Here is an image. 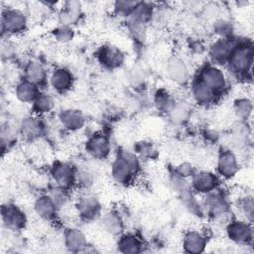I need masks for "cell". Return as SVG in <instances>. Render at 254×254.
Returning <instances> with one entry per match:
<instances>
[{"instance_id": "obj_17", "label": "cell", "mask_w": 254, "mask_h": 254, "mask_svg": "<svg viewBox=\"0 0 254 254\" xmlns=\"http://www.w3.org/2000/svg\"><path fill=\"white\" fill-rule=\"evenodd\" d=\"M20 134L27 141L39 139L45 131V126L38 115H28L20 124Z\"/></svg>"}, {"instance_id": "obj_2", "label": "cell", "mask_w": 254, "mask_h": 254, "mask_svg": "<svg viewBox=\"0 0 254 254\" xmlns=\"http://www.w3.org/2000/svg\"><path fill=\"white\" fill-rule=\"evenodd\" d=\"M203 196L204 198L201 205L203 212L210 216L214 222L225 227L232 219L230 215V204L225 194L220 191L219 189H216Z\"/></svg>"}, {"instance_id": "obj_3", "label": "cell", "mask_w": 254, "mask_h": 254, "mask_svg": "<svg viewBox=\"0 0 254 254\" xmlns=\"http://www.w3.org/2000/svg\"><path fill=\"white\" fill-rule=\"evenodd\" d=\"M253 56L254 51L251 44L243 43L236 45L227 60L230 70L236 74L249 72L253 64Z\"/></svg>"}, {"instance_id": "obj_31", "label": "cell", "mask_w": 254, "mask_h": 254, "mask_svg": "<svg viewBox=\"0 0 254 254\" xmlns=\"http://www.w3.org/2000/svg\"><path fill=\"white\" fill-rule=\"evenodd\" d=\"M235 206L241 218L253 224V220H254L253 196L249 194H244L239 196L235 202Z\"/></svg>"}, {"instance_id": "obj_7", "label": "cell", "mask_w": 254, "mask_h": 254, "mask_svg": "<svg viewBox=\"0 0 254 254\" xmlns=\"http://www.w3.org/2000/svg\"><path fill=\"white\" fill-rule=\"evenodd\" d=\"M2 225L9 231L19 232L25 228L27 217L25 212L14 203H6L1 207Z\"/></svg>"}, {"instance_id": "obj_30", "label": "cell", "mask_w": 254, "mask_h": 254, "mask_svg": "<svg viewBox=\"0 0 254 254\" xmlns=\"http://www.w3.org/2000/svg\"><path fill=\"white\" fill-rule=\"evenodd\" d=\"M191 106L190 102L186 100L176 101L173 108L168 113L171 121L175 124H183L185 123L190 116Z\"/></svg>"}, {"instance_id": "obj_40", "label": "cell", "mask_w": 254, "mask_h": 254, "mask_svg": "<svg viewBox=\"0 0 254 254\" xmlns=\"http://www.w3.org/2000/svg\"><path fill=\"white\" fill-rule=\"evenodd\" d=\"M177 175L185 178V179H190L192 174L195 172V170L193 169L192 165L188 163V162H184V163H181L179 164L176 168H175V171H174Z\"/></svg>"}, {"instance_id": "obj_16", "label": "cell", "mask_w": 254, "mask_h": 254, "mask_svg": "<svg viewBox=\"0 0 254 254\" xmlns=\"http://www.w3.org/2000/svg\"><path fill=\"white\" fill-rule=\"evenodd\" d=\"M59 122L64 129L75 132L84 127L85 117L78 109L66 108L59 113Z\"/></svg>"}, {"instance_id": "obj_14", "label": "cell", "mask_w": 254, "mask_h": 254, "mask_svg": "<svg viewBox=\"0 0 254 254\" xmlns=\"http://www.w3.org/2000/svg\"><path fill=\"white\" fill-rule=\"evenodd\" d=\"M64 244L65 248L74 253L86 251L88 244L86 236L78 227H68L64 233Z\"/></svg>"}, {"instance_id": "obj_20", "label": "cell", "mask_w": 254, "mask_h": 254, "mask_svg": "<svg viewBox=\"0 0 254 254\" xmlns=\"http://www.w3.org/2000/svg\"><path fill=\"white\" fill-rule=\"evenodd\" d=\"M35 213L43 220L52 221L57 217L58 207L49 193L40 194L34 202Z\"/></svg>"}, {"instance_id": "obj_34", "label": "cell", "mask_w": 254, "mask_h": 254, "mask_svg": "<svg viewBox=\"0 0 254 254\" xmlns=\"http://www.w3.org/2000/svg\"><path fill=\"white\" fill-rule=\"evenodd\" d=\"M94 184V174L88 169H76L75 185L83 190H87Z\"/></svg>"}, {"instance_id": "obj_10", "label": "cell", "mask_w": 254, "mask_h": 254, "mask_svg": "<svg viewBox=\"0 0 254 254\" xmlns=\"http://www.w3.org/2000/svg\"><path fill=\"white\" fill-rule=\"evenodd\" d=\"M85 151L93 159L103 160L108 157L111 151L109 138L103 133L96 132L88 137L85 142Z\"/></svg>"}, {"instance_id": "obj_27", "label": "cell", "mask_w": 254, "mask_h": 254, "mask_svg": "<svg viewBox=\"0 0 254 254\" xmlns=\"http://www.w3.org/2000/svg\"><path fill=\"white\" fill-rule=\"evenodd\" d=\"M117 249L124 254H137L142 251L141 240L132 233H122L117 240Z\"/></svg>"}, {"instance_id": "obj_24", "label": "cell", "mask_w": 254, "mask_h": 254, "mask_svg": "<svg viewBox=\"0 0 254 254\" xmlns=\"http://www.w3.org/2000/svg\"><path fill=\"white\" fill-rule=\"evenodd\" d=\"M191 95L197 104L208 105L214 101L216 92L197 77L191 84Z\"/></svg>"}, {"instance_id": "obj_19", "label": "cell", "mask_w": 254, "mask_h": 254, "mask_svg": "<svg viewBox=\"0 0 254 254\" xmlns=\"http://www.w3.org/2000/svg\"><path fill=\"white\" fill-rule=\"evenodd\" d=\"M207 245V238L200 230H188L183 238V247L187 253H202Z\"/></svg>"}, {"instance_id": "obj_8", "label": "cell", "mask_w": 254, "mask_h": 254, "mask_svg": "<svg viewBox=\"0 0 254 254\" xmlns=\"http://www.w3.org/2000/svg\"><path fill=\"white\" fill-rule=\"evenodd\" d=\"M190 184L195 193L204 195L219 188L220 178L210 171H195L190 178Z\"/></svg>"}, {"instance_id": "obj_32", "label": "cell", "mask_w": 254, "mask_h": 254, "mask_svg": "<svg viewBox=\"0 0 254 254\" xmlns=\"http://www.w3.org/2000/svg\"><path fill=\"white\" fill-rule=\"evenodd\" d=\"M176 103L174 96L165 89H160L154 96V105L158 111L169 113Z\"/></svg>"}, {"instance_id": "obj_33", "label": "cell", "mask_w": 254, "mask_h": 254, "mask_svg": "<svg viewBox=\"0 0 254 254\" xmlns=\"http://www.w3.org/2000/svg\"><path fill=\"white\" fill-rule=\"evenodd\" d=\"M233 110L235 114L242 119L248 118L253 110L252 101L247 97H239L233 102Z\"/></svg>"}, {"instance_id": "obj_41", "label": "cell", "mask_w": 254, "mask_h": 254, "mask_svg": "<svg viewBox=\"0 0 254 254\" xmlns=\"http://www.w3.org/2000/svg\"><path fill=\"white\" fill-rule=\"evenodd\" d=\"M219 6L216 5V4H213V3H209L207 4L204 9H203V13H204V16L207 18V19H215L218 17L219 15Z\"/></svg>"}, {"instance_id": "obj_29", "label": "cell", "mask_w": 254, "mask_h": 254, "mask_svg": "<svg viewBox=\"0 0 254 254\" xmlns=\"http://www.w3.org/2000/svg\"><path fill=\"white\" fill-rule=\"evenodd\" d=\"M56 106L54 97L46 92H40L32 103V111L35 115L44 116L51 113Z\"/></svg>"}, {"instance_id": "obj_5", "label": "cell", "mask_w": 254, "mask_h": 254, "mask_svg": "<svg viewBox=\"0 0 254 254\" xmlns=\"http://www.w3.org/2000/svg\"><path fill=\"white\" fill-rule=\"evenodd\" d=\"M225 233L231 242L239 246H247L253 240L252 223L242 218H232L225 226Z\"/></svg>"}, {"instance_id": "obj_26", "label": "cell", "mask_w": 254, "mask_h": 254, "mask_svg": "<svg viewBox=\"0 0 254 254\" xmlns=\"http://www.w3.org/2000/svg\"><path fill=\"white\" fill-rule=\"evenodd\" d=\"M40 92L39 86L26 78L20 80L15 87V95L17 99L23 103L32 104Z\"/></svg>"}, {"instance_id": "obj_11", "label": "cell", "mask_w": 254, "mask_h": 254, "mask_svg": "<svg viewBox=\"0 0 254 254\" xmlns=\"http://www.w3.org/2000/svg\"><path fill=\"white\" fill-rule=\"evenodd\" d=\"M198 78L216 93L222 91L227 84V78L224 71L215 64L204 65L199 72Z\"/></svg>"}, {"instance_id": "obj_38", "label": "cell", "mask_w": 254, "mask_h": 254, "mask_svg": "<svg viewBox=\"0 0 254 254\" xmlns=\"http://www.w3.org/2000/svg\"><path fill=\"white\" fill-rule=\"evenodd\" d=\"M138 157H152L153 154L155 153V148L150 142H140L137 144L135 151H134Z\"/></svg>"}, {"instance_id": "obj_35", "label": "cell", "mask_w": 254, "mask_h": 254, "mask_svg": "<svg viewBox=\"0 0 254 254\" xmlns=\"http://www.w3.org/2000/svg\"><path fill=\"white\" fill-rule=\"evenodd\" d=\"M74 35H75L74 30L70 26L59 25L53 31L54 39L61 44H67L71 42L74 38Z\"/></svg>"}, {"instance_id": "obj_36", "label": "cell", "mask_w": 254, "mask_h": 254, "mask_svg": "<svg viewBox=\"0 0 254 254\" xmlns=\"http://www.w3.org/2000/svg\"><path fill=\"white\" fill-rule=\"evenodd\" d=\"M67 190H68L60 188V187L55 185V187H53L50 190V192H48L51 195V197L53 198V200H54V202L57 205L59 210L64 208L67 204V202H68L69 196H68Z\"/></svg>"}, {"instance_id": "obj_28", "label": "cell", "mask_w": 254, "mask_h": 254, "mask_svg": "<svg viewBox=\"0 0 254 254\" xmlns=\"http://www.w3.org/2000/svg\"><path fill=\"white\" fill-rule=\"evenodd\" d=\"M154 16V9L150 3L138 2L133 12L127 17V22L146 26Z\"/></svg>"}, {"instance_id": "obj_9", "label": "cell", "mask_w": 254, "mask_h": 254, "mask_svg": "<svg viewBox=\"0 0 254 254\" xmlns=\"http://www.w3.org/2000/svg\"><path fill=\"white\" fill-rule=\"evenodd\" d=\"M50 173L54 184L60 188L69 190L75 185L76 169L66 162H55L51 167Z\"/></svg>"}, {"instance_id": "obj_37", "label": "cell", "mask_w": 254, "mask_h": 254, "mask_svg": "<svg viewBox=\"0 0 254 254\" xmlns=\"http://www.w3.org/2000/svg\"><path fill=\"white\" fill-rule=\"evenodd\" d=\"M137 4L138 1H116L113 8L117 15L122 17H129Z\"/></svg>"}, {"instance_id": "obj_18", "label": "cell", "mask_w": 254, "mask_h": 254, "mask_svg": "<svg viewBox=\"0 0 254 254\" xmlns=\"http://www.w3.org/2000/svg\"><path fill=\"white\" fill-rule=\"evenodd\" d=\"M237 44L229 38H219L215 40L208 49L210 59L215 63L227 62L231 52Z\"/></svg>"}, {"instance_id": "obj_12", "label": "cell", "mask_w": 254, "mask_h": 254, "mask_svg": "<svg viewBox=\"0 0 254 254\" xmlns=\"http://www.w3.org/2000/svg\"><path fill=\"white\" fill-rule=\"evenodd\" d=\"M239 171V162L236 155L230 150H223L219 153L216 162V174L220 179L230 180Z\"/></svg>"}, {"instance_id": "obj_21", "label": "cell", "mask_w": 254, "mask_h": 254, "mask_svg": "<svg viewBox=\"0 0 254 254\" xmlns=\"http://www.w3.org/2000/svg\"><path fill=\"white\" fill-rule=\"evenodd\" d=\"M169 78L178 84H185L189 80V69L185 62L179 57H171L166 65Z\"/></svg>"}, {"instance_id": "obj_6", "label": "cell", "mask_w": 254, "mask_h": 254, "mask_svg": "<svg viewBox=\"0 0 254 254\" xmlns=\"http://www.w3.org/2000/svg\"><path fill=\"white\" fill-rule=\"evenodd\" d=\"M75 209L83 220L91 221L100 217L102 207L98 197L95 194L87 190H83L76 197Z\"/></svg>"}, {"instance_id": "obj_1", "label": "cell", "mask_w": 254, "mask_h": 254, "mask_svg": "<svg viewBox=\"0 0 254 254\" xmlns=\"http://www.w3.org/2000/svg\"><path fill=\"white\" fill-rule=\"evenodd\" d=\"M141 169L140 159L135 152L124 150L111 163V176L119 185H128Z\"/></svg>"}, {"instance_id": "obj_15", "label": "cell", "mask_w": 254, "mask_h": 254, "mask_svg": "<svg viewBox=\"0 0 254 254\" xmlns=\"http://www.w3.org/2000/svg\"><path fill=\"white\" fill-rule=\"evenodd\" d=\"M49 83L58 93H64L71 88L73 75L66 67H57L51 72L49 76Z\"/></svg>"}, {"instance_id": "obj_25", "label": "cell", "mask_w": 254, "mask_h": 254, "mask_svg": "<svg viewBox=\"0 0 254 254\" xmlns=\"http://www.w3.org/2000/svg\"><path fill=\"white\" fill-rule=\"evenodd\" d=\"M25 78L40 86L44 84L48 77V72L45 65L38 60L29 61L24 67Z\"/></svg>"}, {"instance_id": "obj_23", "label": "cell", "mask_w": 254, "mask_h": 254, "mask_svg": "<svg viewBox=\"0 0 254 254\" xmlns=\"http://www.w3.org/2000/svg\"><path fill=\"white\" fill-rule=\"evenodd\" d=\"M103 229L113 236H119L124 231V221L120 213L116 210H108L100 215Z\"/></svg>"}, {"instance_id": "obj_39", "label": "cell", "mask_w": 254, "mask_h": 254, "mask_svg": "<svg viewBox=\"0 0 254 254\" xmlns=\"http://www.w3.org/2000/svg\"><path fill=\"white\" fill-rule=\"evenodd\" d=\"M16 46L9 40H3L1 43V56L3 59L10 60L16 55Z\"/></svg>"}, {"instance_id": "obj_4", "label": "cell", "mask_w": 254, "mask_h": 254, "mask_svg": "<svg viewBox=\"0 0 254 254\" xmlns=\"http://www.w3.org/2000/svg\"><path fill=\"white\" fill-rule=\"evenodd\" d=\"M28 25L26 14L18 8H5L1 15V30L3 34L17 35L23 33Z\"/></svg>"}, {"instance_id": "obj_22", "label": "cell", "mask_w": 254, "mask_h": 254, "mask_svg": "<svg viewBox=\"0 0 254 254\" xmlns=\"http://www.w3.org/2000/svg\"><path fill=\"white\" fill-rule=\"evenodd\" d=\"M81 3L78 1H66L59 12V25L72 27L76 24L82 13Z\"/></svg>"}, {"instance_id": "obj_13", "label": "cell", "mask_w": 254, "mask_h": 254, "mask_svg": "<svg viewBox=\"0 0 254 254\" xmlns=\"http://www.w3.org/2000/svg\"><path fill=\"white\" fill-rule=\"evenodd\" d=\"M97 61L103 67L107 69H115L123 64L125 55L116 46L106 44L99 48L97 52Z\"/></svg>"}]
</instances>
